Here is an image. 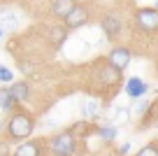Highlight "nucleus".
<instances>
[{"label":"nucleus","instance_id":"f257e3e1","mask_svg":"<svg viewBox=\"0 0 158 156\" xmlns=\"http://www.w3.org/2000/svg\"><path fill=\"white\" fill-rule=\"evenodd\" d=\"M33 131H35V117L33 114L28 110H14L5 124V140L23 142L30 137Z\"/></svg>","mask_w":158,"mask_h":156},{"label":"nucleus","instance_id":"f03ea898","mask_svg":"<svg viewBox=\"0 0 158 156\" xmlns=\"http://www.w3.org/2000/svg\"><path fill=\"white\" fill-rule=\"evenodd\" d=\"M49 151L51 156H74L77 154V137L70 131H60L49 137Z\"/></svg>","mask_w":158,"mask_h":156},{"label":"nucleus","instance_id":"7ed1b4c3","mask_svg":"<svg viewBox=\"0 0 158 156\" xmlns=\"http://www.w3.org/2000/svg\"><path fill=\"white\" fill-rule=\"evenodd\" d=\"M135 24L142 30L151 33V30H158V10L156 7H142V10L135 12Z\"/></svg>","mask_w":158,"mask_h":156},{"label":"nucleus","instance_id":"20e7f679","mask_svg":"<svg viewBox=\"0 0 158 156\" xmlns=\"http://www.w3.org/2000/svg\"><path fill=\"white\" fill-rule=\"evenodd\" d=\"M130 58H133V51H130L128 47H114L112 51L107 54V63L112 65V68L121 70V72H123V70L128 68Z\"/></svg>","mask_w":158,"mask_h":156},{"label":"nucleus","instance_id":"39448f33","mask_svg":"<svg viewBox=\"0 0 158 156\" xmlns=\"http://www.w3.org/2000/svg\"><path fill=\"white\" fill-rule=\"evenodd\" d=\"M86 21H89V10H86V5H79V2H77L74 10L63 19V26L68 30H77V28H81Z\"/></svg>","mask_w":158,"mask_h":156},{"label":"nucleus","instance_id":"423d86ee","mask_svg":"<svg viewBox=\"0 0 158 156\" xmlns=\"http://www.w3.org/2000/svg\"><path fill=\"white\" fill-rule=\"evenodd\" d=\"M42 140H23L10 156H42Z\"/></svg>","mask_w":158,"mask_h":156},{"label":"nucleus","instance_id":"0eeeda50","mask_svg":"<svg viewBox=\"0 0 158 156\" xmlns=\"http://www.w3.org/2000/svg\"><path fill=\"white\" fill-rule=\"evenodd\" d=\"M147 91H149V84L144 82V79H139V77H130L128 82H126V93H128V98H133V100L142 98Z\"/></svg>","mask_w":158,"mask_h":156},{"label":"nucleus","instance_id":"6e6552de","mask_svg":"<svg viewBox=\"0 0 158 156\" xmlns=\"http://www.w3.org/2000/svg\"><path fill=\"white\" fill-rule=\"evenodd\" d=\"M74 5H77V0H54V2H51V14L63 21L65 16L74 10Z\"/></svg>","mask_w":158,"mask_h":156},{"label":"nucleus","instance_id":"1a4fd4ad","mask_svg":"<svg viewBox=\"0 0 158 156\" xmlns=\"http://www.w3.org/2000/svg\"><path fill=\"white\" fill-rule=\"evenodd\" d=\"M7 91L12 93V98H16L19 102H26V100H30V84L28 82H12L10 84V89Z\"/></svg>","mask_w":158,"mask_h":156},{"label":"nucleus","instance_id":"9d476101","mask_svg":"<svg viewBox=\"0 0 158 156\" xmlns=\"http://www.w3.org/2000/svg\"><path fill=\"white\" fill-rule=\"evenodd\" d=\"M102 30H105V35H107L109 40H114L118 35V30H121V19H118L116 14H107V16H102Z\"/></svg>","mask_w":158,"mask_h":156},{"label":"nucleus","instance_id":"9b49d317","mask_svg":"<svg viewBox=\"0 0 158 156\" xmlns=\"http://www.w3.org/2000/svg\"><path fill=\"white\" fill-rule=\"evenodd\" d=\"M100 82H102L105 86H116V84L121 82V70H116L109 63H105V68L100 70Z\"/></svg>","mask_w":158,"mask_h":156},{"label":"nucleus","instance_id":"f8f14e48","mask_svg":"<svg viewBox=\"0 0 158 156\" xmlns=\"http://www.w3.org/2000/svg\"><path fill=\"white\" fill-rule=\"evenodd\" d=\"M16 107H19V100L12 98V93L7 89H0V110L2 112H14Z\"/></svg>","mask_w":158,"mask_h":156},{"label":"nucleus","instance_id":"ddd939ff","mask_svg":"<svg viewBox=\"0 0 158 156\" xmlns=\"http://www.w3.org/2000/svg\"><path fill=\"white\" fill-rule=\"evenodd\" d=\"M70 133H72L74 137H77V135H89V133H91V124L89 121H77L72 128H70Z\"/></svg>","mask_w":158,"mask_h":156},{"label":"nucleus","instance_id":"4468645a","mask_svg":"<svg viewBox=\"0 0 158 156\" xmlns=\"http://www.w3.org/2000/svg\"><path fill=\"white\" fill-rule=\"evenodd\" d=\"M98 135L109 142V140H114V137L118 135V131H116V126H102V128H98Z\"/></svg>","mask_w":158,"mask_h":156},{"label":"nucleus","instance_id":"2eb2a0df","mask_svg":"<svg viewBox=\"0 0 158 156\" xmlns=\"http://www.w3.org/2000/svg\"><path fill=\"white\" fill-rule=\"evenodd\" d=\"M81 114H84L86 119H95V117H98V102L89 100L84 107H81Z\"/></svg>","mask_w":158,"mask_h":156},{"label":"nucleus","instance_id":"dca6fc26","mask_svg":"<svg viewBox=\"0 0 158 156\" xmlns=\"http://www.w3.org/2000/svg\"><path fill=\"white\" fill-rule=\"evenodd\" d=\"M0 82H2V84H12V82H14V75H12V70L5 68V65H0Z\"/></svg>","mask_w":158,"mask_h":156},{"label":"nucleus","instance_id":"f3484780","mask_svg":"<svg viewBox=\"0 0 158 156\" xmlns=\"http://www.w3.org/2000/svg\"><path fill=\"white\" fill-rule=\"evenodd\" d=\"M137 156H158V145H144L137 151Z\"/></svg>","mask_w":158,"mask_h":156},{"label":"nucleus","instance_id":"a211bd4d","mask_svg":"<svg viewBox=\"0 0 158 156\" xmlns=\"http://www.w3.org/2000/svg\"><path fill=\"white\" fill-rule=\"evenodd\" d=\"M149 105H151L149 100H142V102L137 105V107H135V112H137L139 117H144V114H147V110H149Z\"/></svg>","mask_w":158,"mask_h":156},{"label":"nucleus","instance_id":"6ab92c4d","mask_svg":"<svg viewBox=\"0 0 158 156\" xmlns=\"http://www.w3.org/2000/svg\"><path fill=\"white\" fill-rule=\"evenodd\" d=\"M128 112H130V110L118 107V110H116V121H126V119H128Z\"/></svg>","mask_w":158,"mask_h":156},{"label":"nucleus","instance_id":"aec40b11","mask_svg":"<svg viewBox=\"0 0 158 156\" xmlns=\"http://www.w3.org/2000/svg\"><path fill=\"white\" fill-rule=\"evenodd\" d=\"M0 156H10V149H7V140H0Z\"/></svg>","mask_w":158,"mask_h":156},{"label":"nucleus","instance_id":"412c9836","mask_svg":"<svg viewBox=\"0 0 158 156\" xmlns=\"http://www.w3.org/2000/svg\"><path fill=\"white\" fill-rule=\"evenodd\" d=\"M118 154H121V156H128V154H130V145H128V142L118 147Z\"/></svg>","mask_w":158,"mask_h":156},{"label":"nucleus","instance_id":"4be33fe9","mask_svg":"<svg viewBox=\"0 0 158 156\" xmlns=\"http://www.w3.org/2000/svg\"><path fill=\"white\" fill-rule=\"evenodd\" d=\"M0 37H2V26H0Z\"/></svg>","mask_w":158,"mask_h":156},{"label":"nucleus","instance_id":"5701e85b","mask_svg":"<svg viewBox=\"0 0 158 156\" xmlns=\"http://www.w3.org/2000/svg\"><path fill=\"white\" fill-rule=\"evenodd\" d=\"M156 10H158V0H156Z\"/></svg>","mask_w":158,"mask_h":156}]
</instances>
